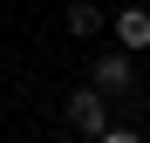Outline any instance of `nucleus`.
Masks as SVG:
<instances>
[{
    "mask_svg": "<svg viewBox=\"0 0 150 143\" xmlns=\"http://www.w3.org/2000/svg\"><path fill=\"white\" fill-rule=\"evenodd\" d=\"M62 20H68V34H75V41H89L96 27H103V14H96V7H89V0H75V7H68Z\"/></svg>",
    "mask_w": 150,
    "mask_h": 143,
    "instance_id": "4",
    "label": "nucleus"
},
{
    "mask_svg": "<svg viewBox=\"0 0 150 143\" xmlns=\"http://www.w3.org/2000/svg\"><path fill=\"white\" fill-rule=\"evenodd\" d=\"M109 27H116V41L130 48V55H137V48H150V14H143V7H123Z\"/></svg>",
    "mask_w": 150,
    "mask_h": 143,
    "instance_id": "3",
    "label": "nucleus"
},
{
    "mask_svg": "<svg viewBox=\"0 0 150 143\" xmlns=\"http://www.w3.org/2000/svg\"><path fill=\"white\" fill-rule=\"evenodd\" d=\"M96 143H143V136H137V130H116V123H109V130L96 136Z\"/></svg>",
    "mask_w": 150,
    "mask_h": 143,
    "instance_id": "5",
    "label": "nucleus"
},
{
    "mask_svg": "<svg viewBox=\"0 0 150 143\" xmlns=\"http://www.w3.org/2000/svg\"><path fill=\"white\" fill-rule=\"evenodd\" d=\"M130 75H137V68H130V48H116V55H96V61H89V82L103 89V95H123V89H130Z\"/></svg>",
    "mask_w": 150,
    "mask_h": 143,
    "instance_id": "2",
    "label": "nucleus"
},
{
    "mask_svg": "<svg viewBox=\"0 0 150 143\" xmlns=\"http://www.w3.org/2000/svg\"><path fill=\"white\" fill-rule=\"evenodd\" d=\"M68 123L82 130V136H103V130H109V95L96 89V82H82V89L68 95Z\"/></svg>",
    "mask_w": 150,
    "mask_h": 143,
    "instance_id": "1",
    "label": "nucleus"
}]
</instances>
